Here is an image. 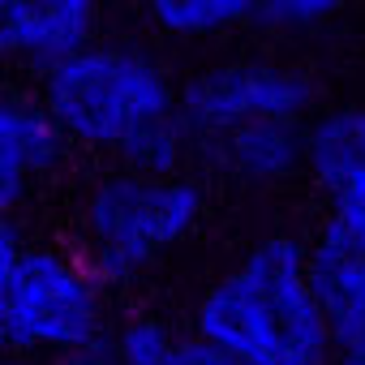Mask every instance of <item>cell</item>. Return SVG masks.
Wrapping results in <instances>:
<instances>
[{"label": "cell", "mask_w": 365, "mask_h": 365, "mask_svg": "<svg viewBox=\"0 0 365 365\" xmlns=\"http://www.w3.org/2000/svg\"><path fill=\"white\" fill-rule=\"evenodd\" d=\"M142 18L180 43H207L258 18V0H133Z\"/></svg>", "instance_id": "12"}, {"label": "cell", "mask_w": 365, "mask_h": 365, "mask_svg": "<svg viewBox=\"0 0 365 365\" xmlns=\"http://www.w3.org/2000/svg\"><path fill=\"white\" fill-rule=\"evenodd\" d=\"M112 331L108 284L86 267V258L56 245H26L9 292L5 348L22 361L39 356L61 365L108 344Z\"/></svg>", "instance_id": "4"}, {"label": "cell", "mask_w": 365, "mask_h": 365, "mask_svg": "<svg viewBox=\"0 0 365 365\" xmlns=\"http://www.w3.org/2000/svg\"><path fill=\"white\" fill-rule=\"evenodd\" d=\"M103 0H0V65L48 73L99 39Z\"/></svg>", "instance_id": "6"}, {"label": "cell", "mask_w": 365, "mask_h": 365, "mask_svg": "<svg viewBox=\"0 0 365 365\" xmlns=\"http://www.w3.org/2000/svg\"><path fill=\"white\" fill-rule=\"evenodd\" d=\"M207 194L185 176H138L112 168L95 176L78 202V254L112 288L133 284L202 224Z\"/></svg>", "instance_id": "3"}, {"label": "cell", "mask_w": 365, "mask_h": 365, "mask_svg": "<svg viewBox=\"0 0 365 365\" xmlns=\"http://www.w3.org/2000/svg\"><path fill=\"white\" fill-rule=\"evenodd\" d=\"M39 99L69 146L120 155L138 133L180 112V86L138 43L95 39L39 78Z\"/></svg>", "instance_id": "2"}, {"label": "cell", "mask_w": 365, "mask_h": 365, "mask_svg": "<svg viewBox=\"0 0 365 365\" xmlns=\"http://www.w3.org/2000/svg\"><path fill=\"white\" fill-rule=\"evenodd\" d=\"M22 254H26V241H22V232H18V224L0 215V352H9V348H5V327H9V292H14V275H18Z\"/></svg>", "instance_id": "14"}, {"label": "cell", "mask_w": 365, "mask_h": 365, "mask_svg": "<svg viewBox=\"0 0 365 365\" xmlns=\"http://www.w3.org/2000/svg\"><path fill=\"white\" fill-rule=\"evenodd\" d=\"M69 142L43 99L0 86V215L14 220L43 180L61 168Z\"/></svg>", "instance_id": "8"}, {"label": "cell", "mask_w": 365, "mask_h": 365, "mask_svg": "<svg viewBox=\"0 0 365 365\" xmlns=\"http://www.w3.org/2000/svg\"><path fill=\"white\" fill-rule=\"evenodd\" d=\"M309 275L331 331V365H365V241L322 224L309 241Z\"/></svg>", "instance_id": "9"}, {"label": "cell", "mask_w": 365, "mask_h": 365, "mask_svg": "<svg viewBox=\"0 0 365 365\" xmlns=\"http://www.w3.org/2000/svg\"><path fill=\"white\" fill-rule=\"evenodd\" d=\"M0 365H31V361H22V356H14V352H0Z\"/></svg>", "instance_id": "15"}, {"label": "cell", "mask_w": 365, "mask_h": 365, "mask_svg": "<svg viewBox=\"0 0 365 365\" xmlns=\"http://www.w3.org/2000/svg\"><path fill=\"white\" fill-rule=\"evenodd\" d=\"M314 82L279 61H215L180 82V120L207 146L254 120H305Z\"/></svg>", "instance_id": "5"}, {"label": "cell", "mask_w": 365, "mask_h": 365, "mask_svg": "<svg viewBox=\"0 0 365 365\" xmlns=\"http://www.w3.org/2000/svg\"><path fill=\"white\" fill-rule=\"evenodd\" d=\"M344 9V0H258V22L275 31H314Z\"/></svg>", "instance_id": "13"}, {"label": "cell", "mask_w": 365, "mask_h": 365, "mask_svg": "<svg viewBox=\"0 0 365 365\" xmlns=\"http://www.w3.org/2000/svg\"><path fill=\"white\" fill-rule=\"evenodd\" d=\"M112 356L116 365H237L220 348H211L202 335H180L155 314H133L116 322L112 331Z\"/></svg>", "instance_id": "11"}, {"label": "cell", "mask_w": 365, "mask_h": 365, "mask_svg": "<svg viewBox=\"0 0 365 365\" xmlns=\"http://www.w3.org/2000/svg\"><path fill=\"white\" fill-rule=\"evenodd\" d=\"M194 335L237 365H331V331L309 275V245L262 237L194 309Z\"/></svg>", "instance_id": "1"}, {"label": "cell", "mask_w": 365, "mask_h": 365, "mask_svg": "<svg viewBox=\"0 0 365 365\" xmlns=\"http://www.w3.org/2000/svg\"><path fill=\"white\" fill-rule=\"evenodd\" d=\"M305 150H309V120H254L198 146V159L232 176L237 185L275 190L297 172H305Z\"/></svg>", "instance_id": "10"}, {"label": "cell", "mask_w": 365, "mask_h": 365, "mask_svg": "<svg viewBox=\"0 0 365 365\" xmlns=\"http://www.w3.org/2000/svg\"><path fill=\"white\" fill-rule=\"evenodd\" d=\"M305 176L327 207V224L365 241V108H331L309 120Z\"/></svg>", "instance_id": "7"}]
</instances>
